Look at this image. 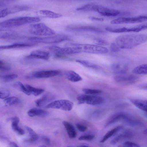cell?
<instances>
[{"label": "cell", "mask_w": 147, "mask_h": 147, "mask_svg": "<svg viewBox=\"0 0 147 147\" xmlns=\"http://www.w3.org/2000/svg\"><path fill=\"white\" fill-rule=\"evenodd\" d=\"M145 34H128L121 35L115 39V43L121 49H130L146 42Z\"/></svg>", "instance_id": "1"}, {"label": "cell", "mask_w": 147, "mask_h": 147, "mask_svg": "<svg viewBox=\"0 0 147 147\" xmlns=\"http://www.w3.org/2000/svg\"><path fill=\"white\" fill-rule=\"evenodd\" d=\"M40 20L37 17H19L0 22V28H8L18 27L26 24L39 22Z\"/></svg>", "instance_id": "2"}, {"label": "cell", "mask_w": 147, "mask_h": 147, "mask_svg": "<svg viewBox=\"0 0 147 147\" xmlns=\"http://www.w3.org/2000/svg\"><path fill=\"white\" fill-rule=\"evenodd\" d=\"M70 45L77 48L80 52H82L89 53L102 54L108 52V49L102 46L97 45L71 44Z\"/></svg>", "instance_id": "3"}, {"label": "cell", "mask_w": 147, "mask_h": 147, "mask_svg": "<svg viewBox=\"0 0 147 147\" xmlns=\"http://www.w3.org/2000/svg\"><path fill=\"white\" fill-rule=\"evenodd\" d=\"M70 38L67 35L61 34L43 37H32L29 38L28 40L35 44L37 43H54L69 40Z\"/></svg>", "instance_id": "4"}, {"label": "cell", "mask_w": 147, "mask_h": 147, "mask_svg": "<svg viewBox=\"0 0 147 147\" xmlns=\"http://www.w3.org/2000/svg\"><path fill=\"white\" fill-rule=\"evenodd\" d=\"M29 30L32 34L38 36H51L56 33L54 30L43 23L30 25Z\"/></svg>", "instance_id": "5"}, {"label": "cell", "mask_w": 147, "mask_h": 147, "mask_svg": "<svg viewBox=\"0 0 147 147\" xmlns=\"http://www.w3.org/2000/svg\"><path fill=\"white\" fill-rule=\"evenodd\" d=\"M77 99L79 104L86 103L93 105L100 104L104 101V99L102 97L87 94L78 96L77 97Z\"/></svg>", "instance_id": "6"}, {"label": "cell", "mask_w": 147, "mask_h": 147, "mask_svg": "<svg viewBox=\"0 0 147 147\" xmlns=\"http://www.w3.org/2000/svg\"><path fill=\"white\" fill-rule=\"evenodd\" d=\"M74 106L73 103L68 100H59L54 101L47 105V108L60 109L65 111H70Z\"/></svg>", "instance_id": "7"}, {"label": "cell", "mask_w": 147, "mask_h": 147, "mask_svg": "<svg viewBox=\"0 0 147 147\" xmlns=\"http://www.w3.org/2000/svg\"><path fill=\"white\" fill-rule=\"evenodd\" d=\"M46 48L50 51L59 55H70L80 53L79 50L74 47H60L51 46H47Z\"/></svg>", "instance_id": "8"}, {"label": "cell", "mask_w": 147, "mask_h": 147, "mask_svg": "<svg viewBox=\"0 0 147 147\" xmlns=\"http://www.w3.org/2000/svg\"><path fill=\"white\" fill-rule=\"evenodd\" d=\"M147 20V17L145 16L134 17H120L112 20L111 22V23L114 24H134L143 22Z\"/></svg>", "instance_id": "9"}, {"label": "cell", "mask_w": 147, "mask_h": 147, "mask_svg": "<svg viewBox=\"0 0 147 147\" xmlns=\"http://www.w3.org/2000/svg\"><path fill=\"white\" fill-rule=\"evenodd\" d=\"M138 79V77L133 75L118 74L114 79L117 83L123 85H128L134 83Z\"/></svg>", "instance_id": "10"}, {"label": "cell", "mask_w": 147, "mask_h": 147, "mask_svg": "<svg viewBox=\"0 0 147 147\" xmlns=\"http://www.w3.org/2000/svg\"><path fill=\"white\" fill-rule=\"evenodd\" d=\"M96 12L101 15L107 17H115L120 14V11L117 10L110 9L98 5Z\"/></svg>", "instance_id": "11"}, {"label": "cell", "mask_w": 147, "mask_h": 147, "mask_svg": "<svg viewBox=\"0 0 147 147\" xmlns=\"http://www.w3.org/2000/svg\"><path fill=\"white\" fill-rule=\"evenodd\" d=\"M60 73V71L57 70H43L34 72L31 76L37 78H49L58 75Z\"/></svg>", "instance_id": "12"}, {"label": "cell", "mask_w": 147, "mask_h": 147, "mask_svg": "<svg viewBox=\"0 0 147 147\" xmlns=\"http://www.w3.org/2000/svg\"><path fill=\"white\" fill-rule=\"evenodd\" d=\"M68 29L75 31H87L101 33L103 31L99 28L88 26H71L68 27Z\"/></svg>", "instance_id": "13"}, {"label": "cell", "mask_w": 147, "mask_h": 147, "mask_svg": "<svg viewBox=\"0 0 147 147\" xmlns=\"http://www.w3.org/2000/svg\"><path fill=\"white\" fill-rule=\"evenodd\" d=\"M50 57L49 53L47 51L40 50H35L31 52L26 57L28 58L48 59Z\"/></svg>", "instance_id": "14"}, {"label": "cell", "mask_w": 147, "mask_h": 147, "mask_svg": "<svg viewBox=\"0 0 147 147\" xmlns=\"http://www.w3.org/2000/svg\"><path fill=\"white\" fill-rule=\"evenodd\" d=\"M111 67L114 72L117 74H126L128 70L127 65L121 63H113Z\"/></svg>", "instance_id": "15"}, {"label": "cell", "mask_w": 147, "mask_h": 147, "mask_svg": "<svg viewBox=\"0 0 147 147\" xmlns=\"http://www.w3.org/2000/svg\"><path fill=\"white\" fill-rule=\"evenodd\" d=\"M20 5H15L0 9V18L5 17L10 14L21 11Z\"/></svg>", "instance_id": "16"}, {"label": "cell", "mask_w": 147, "mask_h": 147, "mask_svg": "<svg viewBox=\"0 0 147 147\" xmlns=\"http://www.w3.org/2000/svg\"><path fill=\"white\" fill-rule=\"evenodd\" d=\"M105 30L109 32L117 33L129 32H138V29L136 26L129 28L125 27L117 28L107 27L105 28Z\"/></svg>", "instance_id": "17"}, {"label": "cell", "mask_w": 147, "mask_h": 147, "mask_svg": "<svg viewBox=\"0 0 147 147\" xmlns=\"http://www.w3.org/2000/svg\"><path fill=\"white\" fill-rule=\"evenodd\" d=\"M49 114L48 112L39 109L33 108L29 110L28 114L30 117L38 116L40 117H45Z\"/></svg>", "instance_id": "18"}, {"label": "cell", "mask_w": 147, "mask_h": 147, "mask_svg": "<svg viewBox=\"0 0 147 147\" xmlns=\"http://www.w3.org/2000/svg\"><path fill=\"white\" fill-rule=\"evenodd\" d=\"M63 123L65 127L67 134L70 138H75L77 136V133L74 126L66 121H63Z\"/></svg>", "instance_id": "19"}, {"label": "cell", "mask_w": 147, "mask_h": 147, "mask_svg": "<svg viewBox=\"0 0 147 147\" xmlns=\"http://www.w3.org/2000/svg\"><path fill=\"white\" fill-rule=\"evenodd\" d=\"M65 75L69 80L73 82H78L82 79L79 74L73 71H67L65 73Z\"/></svg>", "instance_id": "20"}, {"label": "cell", "mask_w": 147, "mask_h": 147, "mask_svg": "<svg viewBox=\"0 0 147 147\" xmlns=\"http://www.w3.org/2000/svg\"><path fill=\"white\" fill-rule=\"evenodd\" d=\"M130 102L136 107L144 111H147V100L141 99H131Z\"/></svg>", "instance_id": "21"}, {"label": "cell", "mask_w": 147, "mask_h": 147, "mask_svg": "<svg viewBox=\"0 0 147 147\" xmlns=\"http://www.w3.org/2000/svg\"><path fill=\"white\" fill-rule=\"evenodd\" d=\"M125 114L126 113L123 112H119L115 114L109 119L105 126L107 127L123 119Z\"/></svg>", "instance_id": "22"}, {"label": "cell", "mask_w": 147, "mask_h": 147, "mask_svg": "<svg viewBox=\"0 0 147 147\" xmlns=\"http://www.w3.org/2000/svg\"><path fill=\"white\" fill-rule=\"evenodd\" d=\"M133 136L132 132L130 130H126L122 133L119 134L113 139L111 141V144L114 145L118 142L120 140L124 139L131 137Z\"/></svg>", "instance_id": "23"}, {"label": "cell", "mask_w": 147, "mask_h": 147, "mask_svg": "<svg viewBox=\"0 0 147 147\" xmlns=\"http://www.w3.org/2000/svg\"><path fill=\"white\" fill-rule=\"evenodd\" d=\"M6 28H0V39L10 38L16 35L15 31Z\"/></svg>", "instance_id": "24"}, {"label": "cell", "mask_w": 147, "mask_h": 147, "mask_svg": "<svg viewBox=\"0 0 147 147\" xmlns=\"http://www.w3.org/2000/svg\"><path fill=\"white\" fill-rule=\"evenodd\" d=\"M123 128V126H118L108 131L104 136L102 139L100 140V142L104 143L117 132L122 129Z\"/></svg>", "instance_id": "25"}, {"label": "cell", "mask_w": 147, "mask_h": 147, "mask_svg": "<svg viewBox=\"0 0 147 147\" xmlns=\"http://www.w3.org/2000/svg\"><path fill=\"white\" fill-rule=\"evenodd\" d=\"M35 44L34 43L29 44L27 43H15L11 45L0 46V50L30 47Z\"/></svg>", "instance_id": "26"}, {"label": "cell", "mask_w": 147, "mask_h": 147, "mask_svg": "<svg viewBox=\"0 0 147 147\" xmlns=\"http://www.w3.org/2000/svg\"><path fill=\"white\" fill-rule=\"evenodd\" d=\"M41 14L50 18H60L62 15L48 10H41L39 11Z\"/></svg>", "instance_id": "27"}, {"label": "cell", "mask_w": 147, "mask_h": 147, "mask_svg": "<svg viewBox=\"0 0 147 147\" xmlns=\"http://www.w3.org/2000/svg\"><path fill=\"white\" fill-rule=\"evenodd\" d=\"M133 73L136 74L146 75L147 74V65L142 64L135 67L132 71Z\"/></svg>", "instance_id": "28"}, {"label": "cell", "mask_w": 147, "mask_h": 147, "mask_svg": "<svg viewBox=\"0 0 147 147\" xmlns=\"http://www.w3.org/2000/svg\"><path fill=\"white\" fill-rule=\"evenodd\" d=\"M51 97L48 94L44 95L40 98L35 101L36 105L38 107H41L44 106L51 100L52 99Z\"/></svg>", "instance_id": "29"}, {"label": "cell", "mask_w": 147, "mask_h": 147, "mask_svg": "<svg viewBox=\"0 0 147 147\" xmlns=\"http://www.w3.org/2000/svg\"><path fill=\"white\" fill-rule=\"evenodd\" d=\"M76 61L83 66L88 68L95 69H99L101 68V67L100 66L88 61L77 60Z\"/></svg>", "instance_id": "30"}, {"label": "cell", "mask_w": 147, "mask_h": 147, "mask_svg": "<svg viewBox=\"0 0 147 147\" xmlns=\"http://www.w3.org/2000/svg\"><path fill=\"white\" fill-rule=\"evenodd\" d=\"M25 86L30 94L35 96L39 95L44 91L43 89L35 88L28 84H26Z\"/></svg>", "instance_id": "31"}, {"label": "cell", "mask_w": 147, "mask_h": 147, "mask_svg": "<svg viewBox=\"0 0 147 147\" xmlns=\"http://www.w3.org/2000/svg\"><path fill=\"white\" fill-rule=\"evenodd\" d=\"M13 86L15 88L22 91L28 95H30L31 94L25 86L20 82L18 81L15 82L13 84Z\"/></svg>", "instance_id": "32"}, {"label": "cell", "mask_w": 147, "mask_h": 147, "mask_svg": "<svg viewBox=\"0 0 147 147\" xmlns=\"http://www.w3.org/2000/svg\"><path fill=\"white\" fill-rule=\"evenodd\" d=\"M26 128L28 131L30 136V138L27 140V141L34 142L38 139V136L32 128L28 126H26Z\"/></svg>", "instance_id": "33"}, {"label": "cell", "mask_w": 147, "mask_h": 147, "mask_svg": "<svg viewBox=\"0 0 147 147\" xmlns=\"http://www.w3.org/2000/svg\"><path fill=\"white\" fill-rule=\"evenodd\" d=\"M4 101L7 105H11L16 104L19 102L18 98L15 96L8 97L4 99Z\"/></svg>", "instance_id": "34"}, {"label": "cell", "mask_w": 147, "mask_h": 147, "mask_svg": "<svg viewBox=\"0 0 147 147\" xmlns=\"http://www.w3.org/2000/svg\"><path fill=\"white\" fill-rule=\"evenodd\" d=\"M18 75L16 74L1 75L0 80L5 82H8L15 80L18 77Z\"/></svg>", "instance_id": "35"}, {"label": "cell", "mask_w": 147, "mask_h": 147, "mask_svg": "<svg viewBox=\"0 0 147 147\" xmlns=\"http://www.w3.org/2000/svg\"><path fill=\"white\" fill-rule=\"evenodd\" d=\"M82 91L85 94L90 95L100 94L102 92V91L99 90L87 88L83 89Z\"/></svg>", "instance_id": "36"}, {"label": "cell", "mask_w": 147, "mask_h": 147, "mask_svg": "<svg viewBox=\"0 0 147 147\" xmlns=\"http://www.w3.org/2000/svg\"><path fill=\"white\" fill-rule=\"evenodd\" d=\"M11 127L13 131L18 134L22 135L24 134V131L18 126V123H12Z\"/></svg>", "instance_id": "37"}, {"label": "cell", "mask_w": 147, "mask_h": 147, "mask_svg": "<svg viewBox=\"0 0 147 147\" xmlns=\"http://www.w3.org/2000/svg\"><path fill=\"white\" fill-rule=\"evenodd\" d=\"M94 42L96 45L99 46H105L109 44L106 40L101 38H96L94 39Z\"/></svg>", "instance_id": "38"}, {"label": "cell", "mask_w": 147, "mask_h": 147, "mask_svg": "<svg viewBox=\"0 0 147 147\" xmlns=\"http://www.w3.org/2000/svg\"><path fill=\"white\" fill-rule=\"evenodd\" d=\"M11 69L10 66L2 61L0 60V70L3 71L9 70Z\"/></svg>", "instance_id": "39"}, {"label": "cell", "mask_w": 147, "mask_h": 147, "mask_svg": "<svg viewBox=\"0 0 147 147\" xmlns=\"http://www.w3.org/2000/svg\"><path fill=\"white\" fill-rule=\"evenodd\" d=\"M10 94V92L8 90H0V98L5 99L8 97Z\"/></svg>", "instance_id": "40"}, {"label": "cell", "mask_w": 147, "mask_h": 147, "mask_svg": "<svg viewBox=\"0 0 147 147\" xmlns=\"http://www.w3.org/2000/svg\"><path fill=\"white\" fill-rule=\"evenodd\" d=\"M94 138V136L92 135H87L80 136L78 139L80 140H91Z\"/></svg>", "instance_id": "41"}, {"label": "cell", "mask_w": 147, "mask_h": 147, "mask_svg": "<svg viewBox=\"0 0 147 147\" xmlns=\"http://www.w3.org/2000/svg\"><path fill=\"white\" fill-rule=\"evenodd\" d=\"M124 147H140V146L138 144L129 141H127L123 144Z\"/></svg>", "instance_id": "42"}, {"label": "cell", "mask_w": 147, "mask_h": 147, "mask_svg": "<svg viewBox=\"0 0 147 147\" xmlns=\"http://www.w3.org/2000/svg\"><path fill=\"white\" fill-rule=\"evenodd\" d=\"M110 49L111 51L114 52H118L120 51V48L115 42H113L111 44Z\"/></svg>", "instance_id": "43"}, {"label": "cell", "mask_w": 147, "mask_h": 147, "mask_svg": "<svg viewBox=\"0 0 147 147\" xmlns=\"http://www.w3.org/2000/svg\"><path fill=\"white\" fill-rule=\"evenodd\" d=\"M76 126L78 129L81 132H84L87 129V127L86 126L79 123L76 124Z\"/></svg>", "instance_id": "44"}, {"label": "cell", "mask_w": 147, "mask_h": 147, "mask_svg": "<svg viewBox=\"0 0 147 147\" xmlns=\"http://www.w3.org/2000/svg\"><path fill=\"white\" fill-rule=\"evenodd\" d=\"M88 18L90 20L92 21L102 22L104 20V19L102 18L94 16H90Z\"/></svg>", "instance_id": "45"}, {"label": "cell", "mask_w": 147, "mask_h": 147, "mask_svg": "<svg viewBox=\"0 0 147 147\" xmlns=\"http://www.w3.org/2000/svg\"><path fill=\"white\" fill-rule=\"evenodd\" d=\"M10 120L12 122V123H18L20 122L19 118L17 116H14L11 118Z\"/></svg>", "instance_id": "46"}, {"label": "cell", "mask_w": 147, "mask_h": 147, "mask_svg": "<svg viewBox=\"0 0 147 147\" xmlns=\"http://www.w3.org/2000/svg\"><path fill=\"white\" fill-rule=\"evenodd\" d=\"M44 142L47 145H49L50 144V139L47 137L45 136H43L42 138Z\"/></svg>", "instance_id": "47"}, {"label": "cell", "mask_w": 147, "mask_h": 147, "mask_svg": "<svg viewBox=\"0 0 147 147\" xmlns=\"http://www.w3.org/2000/svg\"><path fill=\"white\" fill-rule=\"evenodd\" d=\"M9 145L11 147H17L18 146L16 142H10L9 143Z\"/></svg>", "instance_id": "48"}, {"label": "cell", "mask_w": 147, "mask_h": 147, "mask_svg": "<svg viewBox=\"0 0 147 147\" xmlns=\"http://www.w3.org/2000/svg\"><path fill=\"white\" fill-rule=\"evenodd\" d=\"M140 87L142 88H144L146 89H147V84H142L140 85Z\"/></svg>", "instance_id": "49"}, {"label": "cell", "mask_w": 147, "mask_h": 147, "mask_svg": "<svg viewBox=\"0 0 147 147\" xmlns=\"http://www.w3.org/2000/svg\"><path fill=\"white\" fill-rule=\"evenodd\" d=\"M78 147H88V145L87 144H83L78 146Z\"/></svg>", "instance_id": "50"}, {"label": "cell", "mask_w": 147, "mask_h": 147, "mask_svg": "<svg viewBox=\"0 0 147 147\" xmlns=\"http://www.w3.org/2000/svg\"><path fill=\"white\" fill-rule=\"evenodd\" d=\"M144 134H146V133H147L146 129L144 131Z\"/></svg>", "instance_id": "51"}]
</instances>
